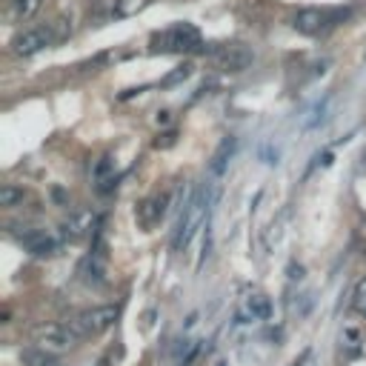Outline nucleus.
Masks as SVG:
<instances>
[{"instance_id": "1", "label": "nucleus", "mask_w": 366, "mask_h": 366, "mask_svg": "<svg viewBox=\"0 0 366 366\" xmlns=\"http://www.w3.org/2000/svg\"><path fill=\"white\" fill-rule=\"evenodd\" d=\"M209 201H212L209 192H198L192 198V204L187 206V212H180V221H177V229H174V238H172V246L177 252L187 249L189 241H192V235L201 226H206V221H209Z\"/></svg>"}, {"instance_id": "2", "label": "nucleus", "mask_w": 366, "mask_h": 366, "mask_svg": "<svg viewBox=\"0 0 366 366\" xmlns=\"http://www.w3.org/2000/svg\"><path fill=\"white\" fill-rule=\"evenodd\" d=\"M201 32L192 23H177L152 35V52H201Z\"/></svg>"}, {"instance_id": "3", "label": "nucleus", "mask_w": 366, "mask_h": 366, "mask_svg": "<svg viewBox=\"0 0 366 366\" xmlns=\"http://www.w3.org/2000/svg\"><path fill=\"white\" fill-rule=\"evenodd\" d=\"M201 52L209 55V61L221 72H244L255 61L244 43H206V46H201Z\"/></svg>"}, {"instance_id": "4", "label": "nucleus", "mask_w": 366, "mask_h": 366, "mask_svg": "<svg viewBox=\"0 0 366 366\" xmlns=\"http://www.w3.org/2000/svg\"><path fill=\"white\" fill-rule=\"evenodd\" d=\"M117 315H120L117 306H92V309L78 312V315L69 320V329H72L78 338H92V335L106 332V329L117 320Z\"/></svg>"}, {"instance_id": "5", "label": "nucleus", "mask_w": 366, "mask_h": 366, "mask_svg": "<svg viewBox=\"0 0 366 366\" xmlns=\"http://www.w3.org/2000/svg\"><path fill=\"white\" fill-rule=\"evenodd\" d=\"M32 340L49 352H66L69 346H75V340H80L69 323H35L32 326Z\"/></svg>"}, {"instance_id": "6", "label": "nucleus", "mask_w": 366, "mask_h": 366, "mask_svg": "<svg viewBox=\"0 0 366 366\" xmlns=\"http://www.w3.org/2000/svg\"><path fill=\"white\" fill-rule=\"evenodd\" d=\"M349 12H329V9H315V6H309V9H300L295 18H292V29L295 32H300V35H320L326 26H332L338 18H346Z\"/></svg>"}, {"instance_id": "7", "label": "nucleus", "mask_w": 366, "mask_h": 366, "mask_svg": "<svg viewBox=\"0 0 366 366\" xmlns=\"http://www.w3.org/2000/svg\"><path fill=\"white\" fill-rule=\"evenodd\" d=\"M52 41H55L52 26H32V29H23V32H18L12 38V52L18 58H32L41 49H46Z\"/></svg>"}, {"instance_id": "8", "label": "nucleus", "mask_w": 366, "mask_h": 366, "mask_svg": "<svg viewBox=\"0 0 366 366\" xmlns=\"http://www.w3.org/2000/svg\"><path fill=\"white\" fill-rule=\"evenodd\" d=\"M166 212H169V195H166V192H163V195H149V198H143V201L137 204L135 221H137L140 229H155V226L166 218Z\"/></svg>"}, {"instance_id": "9", "label": "nucleus", "mask_w": 366, "mask_h": 366, "mask_svg": "<svg viewBox=\"0 0 366 366\" xmlns=\"http://www.w3.org/2000/svg\"><path fill=\"white\" fill-rule=\"evenodd\" d=\"M18 241H21V244L35 255V258H49V255H55V252H58V241H55L52 235L41 232V229H29V232L18 235Z\"/></svg>"}, {"instance_id": "10", "label": "nucleus", "mask_w": 366, "mask_h": 366, "mask_svg": "<svg viewBox=\"0 0 366 366\" xmlns=\"http://www.w3.org/2000/svg\"><path fill=\"white\" fill-rule=\"evenodd\" d=\"M95 215L92 212H75V215H69L66 221H63V226H61V232H63V238L66 241H80V238H86L92 229H95Z\"/></svg>"}, {"instance_id": "11", "label": "nucleus", "mask_w": 366, "mask_h": 366, "mask_svg": "<svg viewBox=\"0 0 366 366\" xmlns=\"http://www.w3.org/2000/svg\"><path fill=\"white\" fill-rule=\"evenodd\" d=\"M80 278L86 281V283H92V286H100V283H106V266H103V258L100 255H89V258H83V263H80Z\"/></svg>"}, {"instance_id": "12", "label": "nucleus", "mask_w": 366, "mask_h": 366, "mask_svg": "<svg viewBox=\"0 0 366 366\" xmlns=\"http://www.w3.org/2000/svg\"><path fill=\"white\" fill-rule=\"evenodd\" d=\"M235 146H238V140H235V137H224V140H221V146L215 149V155H212V163H209V172H212L215 177H221V174L226 172V166H229V157L235 155Z\"/></svg>"}, {"instance_id": "13", "label": "nucleus", "mask_w": 366, "mask_h": 366, "mask_svg": "<svg viewBox=\"0 0 366 366\" xmlns=\"http://www.w3.org/2000/svg\"><path fill=\"white\" fill-rule=\"evenodd\" d=\"M244 312H246V318H252V320H266V318L272 315V300H269L266 295L255 292V295H249V298H246Z\"/></svg>"}, {"instance_id": "14", "label": "nucleus", "mask_w": 366, "mask_h": 366, "mask_svg": "<svg viewBox=\"0 0 366 366\" xmlns=\"http://www.w3.org/2000/svg\"><path fill=\"white\" fill-rule=\"evenodd\" d=\"M43 0H9V18L12 21H29Z\"/></svg>"}, {"instance_id": "15", "label": "nucleus", "mask_w": 366, "mask_h": 366, "mask_svg": "<svg viewBox=\"0 0 366 366\" xmlns=\"http://www.w3.org/2000/svg\"><path fill=\"white\" fill-rule=\"evenodd\" d=\"M26 201V192L21 187H15V183H6V187H0V206L4 209H15Z\"/></svg>"}, {"instance_id": "16", "label": "nucleus", "mask_w": 366, "mask_h": 366, "mask_svg": "<svg viewBox=\"0 0 366 366\" xmlns=\"http://www.w3.org/2000/svg\"><path fill=\"white\" fill-rule=\"evenodd\" d=\"M23 363H26V366H58L55 352L43 349V346H38V349H26V352H23Z\"/></svg>"}, {"instance_id": "17", "label": "nucleus", "mask_w": 366, "mask_h": 366, "mask_svg": "<svg viewBox=\"0 0 366 366\" xmlns=\"http://www.w3.org/2000/svg\"><path fill=\"white\" fill-rule=\"evenodd\" d=\"M326 106H329V98H323V100H320V103L312 109V117H306V123H303V126H306V129L320 126V123L326 120Z\"/></svg>"}, {"instance_id": "18", "label": "nucleus", "mask_w": 366, "mask_h": 366, "mask_svg": "<svg viewBox=\"0 0 366 366\" xmlns=\"http://www.w3.org/2000/svg\"><path fill=\"white\" fill-rule=\"evenodd\" d=\"M352 306H355V312H360V315L366 318V278L355 286V292H352Z\"/></svg>"}, {"instance_id": "19", "label": "nucleus", "mask_w": 366, "mask_h": 366, "mask_svg": "<svg viewBox=\"0 0 366 366\" xmlns=\"http://www.w3.org/2000/svg\"><path fill=\"white\" fill-rule=\"evenodd\" d=\"M189 75H192V66H189V63H183V66H177L172 75H166L160 86H174V83H180V80H187Z\"/></svg>"}, {"instance_id": "20", "label": "nucleus", "mask_w": 366, "mask_h": 366, "mask_svg": "<svg viewBox=\"0 0 366 366\" xmlns=\"http://www.w3.org/2000/svg\"><path fill=\"white\" fill-rule=\"evenodd\" d=\"M172 143H174V132H166V135H163V140H160V137L155 140V146H157V149H160V146H172Z\"/></svg>"}, {"instance_id": "21", "label": "nucleus", "mask_w": 366, "mask_h": 366, "mask_svg": "<svg viewBox=\"0 0 366 366\" xmlns=\"http://www.w3.org/2000/svg\"><path fill=\"white\" fill-rule=\"evenodd\" d=\"M309 357H312V352L306 349V352H300V357H298V360H295L292 366H309Z\"/></svg>"}, {"instance_id": "22", "label": "nucleus", "mask_w": 366, "mask_h": 366, "mask_svg": "<svg viewBox=\"0 0 366 366\" xmlns=\"http://www.w3.org/2000/svg\"><path fill=\"white\" fill-rule=\"evenodd\" d=\"M289 272H292V275H289L292 281H300V278H303V269H300V266H295V263L289 266Z\"/></svg>"}, {"instance_id": "23", "label": "nucleus", "mask_w": 366, "mask_h": 366, "mask_svg": "<svg viewBox=\"0 0 366 366\" xmlns=\"http://www.w3.org/2000/svg\"><path fill=\"white\" fill-rule=\"evenodd\" d=\"M157 123H169V112H157Z\"/></svg>"}]
</instances>
